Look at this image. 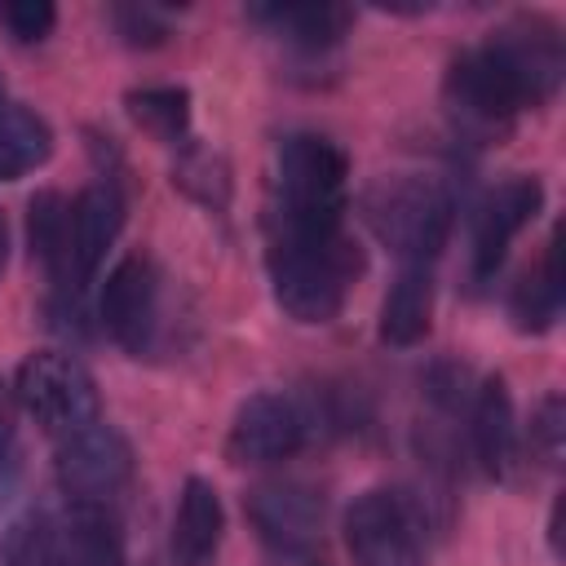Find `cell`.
<instances>
[{"label":"cell","instance_id":"5bb4252c","mask_svg":"<svg viewBox=\"0 0 566 566\" xmlns=\"http://www.w3.org/2000/svg\"><path fill=\"white\" fill-rule=\"evenodd\" d=\"M119 226H124V199L115 186L97 181L80 190V199L71 203V279L97 274L111 243L119 239Z\"/></svg>","mask_w":566,"mask_h":566},{"label":"cell","instance_id":"9c48e42d","mask_svg":"<svg viewBox=\"0 0 566 566\" xmlns=\"http://www.w3.org/2000/svg\"><path fill=\"white\" fill-rule=\"evenodd\" d=\"M482 49L504 66L522 106H535V102L557 93L562 71H566V53H562V35L553 22H544V18L504 22L500 31H491V40Z\"/></svg>","mask_w":566,"mask_h":566},{"label":"cell","instance_id":"6da1fadb","mask_svg":"<svg viewBox=\"0 0 566 566\" xmlns=\"http://www.w3.org/2000/svg\"><path fill=\"white\" fill-rule=\"evenodd\" d=\"M358 274V252L340 230H283L270 243L274 301L296 323H332Z\"/></svg>","mask_w":566,"mask_h":566},{"label":"cell","instance_id":"277c9868","mask_svg":"<svg viewBox=\"0 0 566 566\" xmlns=\"http://www.w3.org/2000/svg\"><path fill=\"white\" fill-rule=\"evenodd\" d=\"M363 212L389 252H398L407 265H424L429 256L442 252V243L451 234L455 203L433 177L402 172V177H380L367 190Z\"/></svg>","mask_w":566,"mask_h":566},{"label":"cell","instance_id":"52a82bcc","mask_svg":"<svg viewBox=\"0 0 566 566\" xmlns=\"http://www.w3.org/2000/svg\"><path fill=\"white\" fill-rule=\"evenodd\" d=\"M128 478H133V451L119 429L97 420L71 438H57V482L66 500L106 509V500L119 495Z\"/></svg>","mask_w":566,"mask_h":566},{"label":"cell","instance_id":"d6986e66","mask_svg":"<svg viewBox=\"0 0 566 566\" xmlns=\"http://www.w3.org/2000/svg\"><path fill=\"white\" fill-rule=\"evenodd\" d=\"M53 150L49 124L27 106H0V181L40 168Z\"/></svg>","mask_w":566,"mask_h":566},{"label":"cell","instance_id":"603a6c76","mask_svg":"<svg viewBox=\"0 0 566 566\" xmlns=\"http://www.w3.org/2000/svg\"><path fill=\"white\" fill-rule=\"evenodd\" d=\"M172 181H177L190 199H199V203H208V208H226V199H230V168H226L221 155H212V150H203V146H190V150L177 159Z\"/></svg>","mask_w":566,"mask_h":566},{"label":"cell","instance_id":"7a4b0ae2","mask_svg":"<svg viewBox=\"0 0 566 566\" xmlns=\"http://www.w3.org/2000/svg\"><path fill=\"white\" fill-rule=\"evenodd\" d=\"M119 535L102 504L35 509L0 539V566H119Z\"/></svg>","mask_w":566,"mask_h":566},{"label":"cell","instance_id":"5b68a950","mask_svg":"<svg viewBox=\"0 0 566 566\" xmlns=\"http://www.w3.org/2000/svg\"><path fill=\"white\" fill-rule=\"evenodd\" d=\"M13 394L35 416V424L53 438H71L97 424V385L71 354H57V349L31 354L18 367Z\"/></svg>","mask_w":566,"mask_h":566},{"label":"cell","instance_id":"8fae6325","mask_svg":"<svg viewBox=\"0 0 566 566\" xmlns=\"http://www.w3.org/2000/svg\"><path fill=\"white\" fill-rule=\"evenodd\" d=\"M447 102L478 133H504L513 124V115L522 111V97H517L513 80L504 75V66L486 49H469L451 62Z\"/></svg>","mask_w":566,"mask_h":566},{"label":"cell","instance_id":"7402d4cb","mask_svg":"<svg viewBox=\"0 0 566 566\" xmlns=\"http://www.w3.org/2000/svg\"><path fill=\"white\" fill-rule=\"evenodd\" d=\"M128 115L159 142H177L190 128V97L186 88H137L128 93Z\"/></svg>","mask_w":566,"mask_h":566},{"label":"cell","instance_id":"44dd1931","mask_svg":"<svg viewBox=\"0 0 566 566\" xmlns=\"http://www.w3.org/2000/svg\"><path fill=\"white\" fill-rule=\"evenodd\" d=\"M557 310H562V270H557V239H553L544 261L531 274H522L517 292H513V318L522 332H544V327H553Z\"/></svg>","mask_w":566,"mask_h":566},{"label":"cell","instance_id":"d4e9b609","mask_svg":"<svg viewBox=\"0 0 566 566\" xmlns=\"http://www.w3.org/2000/svg\"><path fill=\"white\" fill-rule=\"evenodd\" d=\"M53 4H44V0H22V4H4V27H9V35L13 40H22V44H35V40H44L49 31H53Z\"/></svg>","mask_w":566,"mask_h":566},{"label":"cell","instance_id":"83f0119b","mask_svg":"<svg viewBox=\"0 0 566 566\" xmlns=\"http://www.w3.org/2000/svg\"><path fill=\"white\" fill-rule=\"evenodd\" d=\"M4 261H9V230H4V217H0V270H4Z\"/></svg>","mask_w":566,"mask_h":566},{"label":"cell","instance_id":"4316f807","mask_svg":"<svg viewBox=\"0 0 566 566\" xmlns=\"http://www.w3.org/2000/svg\"><path fill=\"white\" fill-rule=\"evenodd\" d=\"M9 442H13V398L0 385V455H9Z\"/></svg>","mask_w":566,"mask_h":566},{"label":"cell","instance_id":"ac0fdd59","mask_svg":"<svg viewBox=\"0 0 566 566\" xmlns=\"http://www.w3.org/2000/svg\"><path fill=\"white\" fill-rule=\"evenodd\" d=\"M256 18L270 22L283 40L305 44V49L336 44L354 22V13L345 4H270V9H256Z\"/></svg>","mask_w":566,"mask_h":566},{"label":"cell","instance_id":"cb8c5ba5","mask_svg":"<svg viewBox=\"0 0 566 566\" xmlns=\"http://www.w3.org/2000/svg\"><path fill=\"white\" fill-rule=\"evenodd\" d=\"M562 433H566V407H562V394H548L531 420V447L544 455V464L562 460Z\"/></svg>","mask_w":566,"mask_h":566},{"label":"cell","instance_id":"30bf717a","mask_svg":"<svg viewBox=\"0 0 566 566\" xmlns=\"http://www.w3.org/2000/svg\"><path fill=\"white\" fill-rule=\"evenodd\" d=\"M310 411L287 394H252L230 424L226 451L234 464H274L305 447Z\"/></svg>","mask_w":566,"mask_h":566},{"label":"cell","instance_id":"8992f818","mask_svg":"<svg viewBox=\"0 0 566 566\" xmlns=\"http://www.w3.org/2000/svg\"><path fill=\"white\" fill-rule=\"evenodd\" d=\"M345 544L358 566H424V513L402 491H367L345 513Z\"/></svg>","mask_w":566,"mask_h":566},{"label":"cell","instance_id":"f1b7e54d","mask_svg":"<svg viewBox=\"0 0 566 566\" xmlns=\"http://www.w3.org/2000/svg\"><path fill=\"white\" fill-rule=\"evenodd\" d=\"M0 106H4V84H0Z\"/></svg>","mask_w":566,"mask_h":566},{"label":"cell","instance_id":"4fadbf2b","mask_svg":"<svg viewBox=\"0 0 566 566\" xmlns=\"http://www.w3.org/2000/svg\"><path fill=\"white\" fill-rule=\"evenodd\" d=\"M539 203H544V186L535 177H509L486 195L478 226H473V274L478 279L500 270L509 243L517 239V230L535 221Z\"/></svg>","mask_w":566,"mask_h":566},{"label":"cell","instance_id":"ffe728a7","mask_svg":"<svg viewBox=\"0 0 566 566\" xmlns=\"http://www.w3.org/2000/svg\"><path fill=\"white\" fill-rule=\"evenodd\" d=\"M27 234H31V252L44 261V270L53 279H66L71 274V203L57 190H40L31 199Z\"/></svg>","mask_w":566,"mask_h":566},{"label":"cell","instance_id":"7c38bea8","mask_svg":"<svg viewBox=\"0 0 566 566\" xmlns=\"http://www.w3.org/2000/svg\"><path fill=\"white\" fill-rule=\"evenodd\" d=\"M248 517L256 535L279 553H305L323 526V495L310 482H261L248 491Z\"/></svg>","mask_w":566,"mask_h":566},{"label":"cell","instance_id":"484cf974","mask_svg":"<svg viewBox=\"0 0 566 566\" xmlns=\"http://www.w3.org/2000/svg\"><path fill=\"white\" fill-rule=\"evenodd\" d=\"M115 27L128 44H159L168 35V22L150 9V4H133V9H115Z\"/></svg>","mask_w":566,"mask_h":566},{"label":"cell","instance_id":"2e32d148","mask_svg":"<svg viewBox=\"0 0 566 566\" xmlns=\"http://www.w3.org/2000/svg\"><path fill=\"white\" fill-rule=\"evenodd\" d=\"M473 451L491 478H509L517 464V424H513V398L500 376L482 380L473 394Z\"/></svg>","mask_w":566,"mask_h":566},{"label":"cell","instance_id":"3957f363","mask_svg":"<svg viewBox=\"0 0 566 566\" xmlns=\"http://www.w3.org/2000/svg\"><path fill=\"white\" fill-rule=\"evenodd\" d=\"M345 155L327 137L292 133L274 155V221L283 230H340L345 208Z\"/></svg>","mask_w":566,"mask_h":566},{"label":"cell","instance_id":"e0dca14e","mask_svg":"<svg viewBox=\"0 0 566 566\" xmlns=\"http://www.w3.org/2000/svg\"><path fill=\"white\" fill-rule=\"evenodd\" d=\"M429 318H433V274L424 265H402L380 305V340L416 345L424 340Z\"/></svg>","mask_w":566,"mask_h":566},{"label":"cell","instance_id":"9a60e30c","mask_svg":"<svg viewBox=\"0 0 566 566\" xmlns=\"http://www.w3.org/2000/svg\"><path fill=\"white\" fill-rule=\"evenodd\" d=\"M221 531H226V513H221L217 486L203 478H186L177 513H172V562L212 566L221 548Z\"/></svg>","mask_w":566,"mask_h":566},{"label":"cell","instance_id":"ba28073f","mask_svg":"<svg viewBox=\"0 0 566 566\" xmlns=\"http://www.w3.org/2000/svg\"><path fill=\"white\" fill-rule=\"evenodd\" d=\"M159 310H164V279L150 256L128 252L102 287V323L128 354H150L159 336Z\"/></svg>","mask_w":566,"mask_h":566}]
</instances>
